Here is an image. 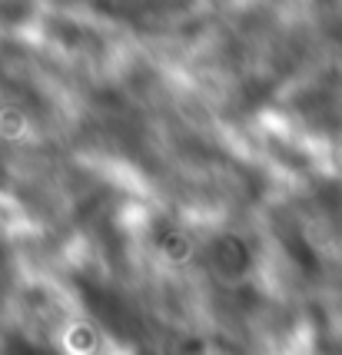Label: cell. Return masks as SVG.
<instances>
[{"instance_id":"6da1fadb","label":"cell","mask_w":342,"mask_h":355,"mask_svg":"<svg viewBox=\"0 0 342 355\" xmlns=\"http://www.w3.org/2000/svg\"><path fill=\"white\" fill-rule=\"evenodd\" d=\"M3 355H40V352L33 349L31 342H24V339H10L7 345H3Z\"/></svg>"}]
</instances>
